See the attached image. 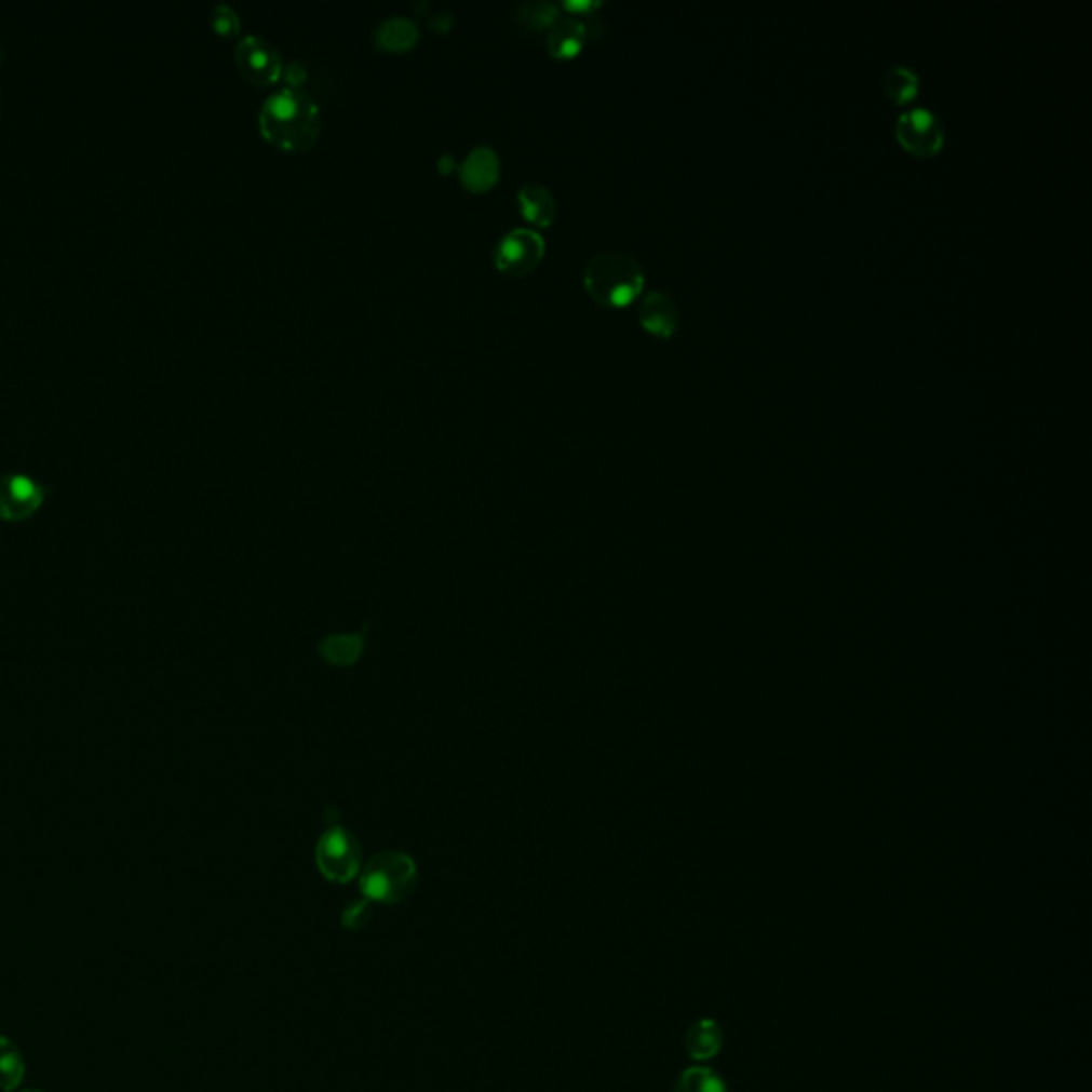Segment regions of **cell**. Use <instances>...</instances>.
I'll use <instances>...</instances> for the list:
<instances>
[{
  "mask_svg": "<svg viewBox=\"0 0 1092 1092\" xmlns=\"http://www.w3.org/2000/svg\"><path fill=\"white\" fill-rule=\"evenodd\" d=\"M258 126L262 137L273 146L304 152L321 135V107L304 90L282 87L262 100Z\"/></svg>",
  "mask_w": 1092,
  "mask_h": 1092,
  "instance_id": "cell-1",
  "label": "cell"
},
{
  "mask_svg": "<svg viewBox=\"0 0 1092 1092\" xmlns=\"http://www.w3.org/2000/svg\"><path fill=\"white\" fill-rule=\"evenodd\" d=\"M585 288L602 306L623 308L632 304L645 288V271L641 262L623 253L595 254L585 267Z\"/></svg>",
  "mask_w": 1092,
  "mask_h": 1092,
  "instance_id": "cell-2",
  "label": "cell"
},
{
  "mask_svg": "<svg viewBox=\"0 0 1092 1092\" xmlns=\"http://www.w3.org/2000/svg\"><path fill=\"white\" fill-rule=\"evenodd\" d=\"M417 886L415 862L400 851H385L372 858L361 875V890L365 899L395 905L410 896Z\"/></svg>",
  "mask_w": 1092,
  "mask_h": 1092,
  "instance_id": "cell-3",
  "label": "cell"
},
{
  "mask_svg": "<svg viewBox=\"0 0 1092 1092\" xmlns=\"http://www.w3.org/2000/svg\"><path fill=\"white\" fill-rule=\"evenodd\" d=\"M316 866L334 884H348L361 868V847L343 828H329L316 845Z\"/></svg>",
  "mask_w": 1092,
  "mask_h": 1092,
  "instance_id": "cell-4",
  "label": "cell"
},
{
  "mask_svg": "<svg viewBox=\"0 0 1092 1092\" xmlns=\"http://www.w3.org/2000/svg\"><path fill=\"white\" fill-rule=\"evenodd\" d=\"M896 137L909 154L926 159L934 157L943 148L945 129L930 109L916 107L899 116Z\"/></svg>",
  "mask_w": 1092,
  "mask_h": 1092,
  "instance_id": "cell-5",
  "label": "cell"
},
{
  "mask_svg": "<svg viewBox=\"0 0 1092 1092\" xmlns=\"http://www.w3.org/2000/svg\"><path fill=\"white\" fill-rule=\"evenodd\" d=\"M544 238L527 227H518L508 231L498 242L496 248V265L512 275L529 273L544 256Z\"/></svg>",
  "mask_w": 1092,
  "mask_h": 1092,
  "instance_id": "cell-6",
  "label": "cell"
},
{
  "mask_svg": "<svg viewBox=\"0 0 1092 1092\" xmlns=\"http://www.w3.org/2000/svg\"><path fill=\"white\" fill-rule=\"evenodd\" d=\"M235 63L240 71L258 85L278 82L284 71L278 48L258 35H248L238 43Z\"/></svg>",
  "mask_w": 1092,
  "mask_h": 1092,
  "instance_id": "cell-7",
  "label": "cell"
},
{
  "mask_svg": "<svg viewBox=\"0 0 1092 1092\" xmlns=\"http://www.w3.org/2000/svg\"><path fill=\"white\" fill-rule=\"evenodd\" d=\"M45 500V489L26 474L0 476V518L24 521L35 514Z\"/></svg>",
  "mask_w": 1092,
  "mask_h": 1092,
  "instance_id": "cell-8",
  "label": "cell"
},
{
  "mask_svg": "<svg viewBox=\"0 0 1092 1092\" xmlns=\"http://www.w3.org/2000/svg\"><path fill=\"white\" fill-rule=\"evenodd\" d=\"M459 177L472 192H485L500 179V157L491 146H476L459 165Z\"/></svg>",
  "mask_w": 1092,
  "mask_h": 1092,
  "instance_id": "cell-9",
  "label": "cell"
},
{
  "mask_svg": "<svg viewBox=\"0 0 1092 1092\" xmlns=\"http://www.w3.org/2000/svg\"><path fill=\"white\" fill-rule=\"evenodd\" d=\"M641 325L660 337H671L678 327V310L664 291H649L638 306Z\"/></svg>",
  "mask_w": 1092,
  "mask_h": 1092,
  "instance_id": "cell-10",
  "label": "cell"
},
{
  "mask_svg": "<svg viewBox=\"0 0 1092 1092\" xmlns=\"http://www.w3.org/2000/svg\"><path fill=\"white\" fill-rule=\"evenodd\" d=\"M588 41V24L575 15L557 17L547 35V48L555 58L577 56Z\"/></svg>",
  "mask_w": 1092,
  "mask_h": 1092,
  "instance_id": "cell-11",
  "label": "cell"
},
{
  "mask_svg": "<svg viewBox=\"0 0 1092 1092\" xmlns=\"http://www.w3.org/2000/svg\"><path fill=\"white\" fill-rule=\"evenodd\" d=\"M518 207H521V214L525 216V220H529L531 225H538V227L551 225L557 214L553 192L544 184H536V181L525 184L518 190Z\"/></svg>",
  "mask_w": 1092,
  "mask_h": 1092,
  "instance_id": "cell-12",
  "label": "cell"
},
{
  "mask_svg": "<svg viewBox=\"0 0 1092 1092\" xmlns=\"http://www.w3.org/2000/svg\"><path fill=\"white\" fill-rule=\"evenodd\" d=\"M374 41L378 48L389 52H406L419 41V24L413 17L393 15L387 17L374 32Z\"/></svg>",
  "mask_w": 1092,
  "mask_h": 1092,
  "instance_id": "cell-13",
  "label": "cell"
},
{
  "mask_svg": "<svg viewBox=\"0 0 1092 1092\" xmlns=\"http://www.w3.org/2000/svg\"><path fill=\"white\" fill-rule=\"evenodd\" d=\"M26 1063L22 1050L4 1035H0V1091L13 1092L24 1080Z\"/></svg>",
  "mask_w": 1092,
  "mask_h": 1092,
  "instance_id": "cell-14",
  "label": "cell"
},
{
  "mask_svg": "<svg viewBox=\"0 0 1092 1092\" xmlns=\"http://www.w3.org/2000/svg\"><path fill=\"white\" fill-rule=\"evenodd\" d=\"M884 87H886V94L894 100V103H909L918 96L920 92V78L909 69V67H892L886 76H884Z\"/></svg>",
  "mask_w": 1092,
  "mask_h": 1092,
  "instance_id": "cell-15",
  "label": "cell"
},
{
  "mask_svg": "<svg viewBox=\"0 0 1092 1092\" xmlns=\"http://www.w3.org/2000/svg\"><path fill=\"white\" fill-rule=\"evenodd\" d=\"M361 649H363V641L359 634L356 636H334V638L323 641V645H321V653L337 666L352 664L361 656Z\"/></svg>",
  "mask_w": 1092,
  "mask_h": 1092,
  "instance_id": "cell-16",
  "label": "cell"
},
{
  "mask_svg": "<svg viewBox=\"0 0 1092 1092\" xmlns=\"http://www.w3.org/2000/svg\"><path fill=\"white\" fill-rule=\"evenodd\" d=\"M687 1048L696 1059H711L719 1050V1028L713 1022H698L687 1037Z\"/></svg>",
  "mask_w": 1092,
  "mask_h": 1092,
  "instance_id": "cell-17",
  "label": "cell"
},
{
  "mask_svg": "<svg viewBox=\"0 0 1092 1092\" xmlns=\"http://www.w3.org/2000/svg\"><path fill=\"white\" fill-rule=\"evenodd\" d=\"M516 15H518V22H523L527 28L540 30L547 26L551 28V24L560 17V9H557V4L549 2V0H529L518 6Z\"/></svg>",
  "mask_w": 1092,
  "mask_h": 1092,
  "instance_id": "cell-18",
  "label": "cell"
},
{
  "mask_svg": "<svg viewBox=\"0 0 1092 1092\" xmlns=\"http://www.w3.org/2000/svg\"><path fill=\"white\" fill-rule=\"evenodd\" d=\"M676 1092H726L722 1080L709 1069H689L680 1080Z\"/></svg>",
  "mask_w": 1092,
  "mask_h": 1092,
  "instance_id": "cell-19",
  "label": "cell"
},
{
  "mask_svg": "<svg viewBox=\"0 0 1092 1092\" xmlns=\"http://www.w3.org/2000/svg\"><path fill=\"white\" fill-rule=\"evenodd\" d=\"M212 24L216 28V32H220L223 37H235L242 28V19L238 15V11L231 6V4H225V2H218L212 11Z\"/></svg>",
  "mask_w": 1092,
  "mask_h": 1092,
  "instance_id": "cell-20",
  "label": "cell"
},
{
  "mask_svg": "<svg viewBox=\"0 0 1092 1092\" xmlns=\"http://www.w3.org/2000/svg\"><path fill=\"white\" fill-rule=\"evenodd\" d=\"M282 76H284V80H286L288 87L299 90V85L306 84V80H308V69H306V65H304V63L295 60V63H291V65L282 71Z\"/></svg>",
  "mask_w": 1092,
  "mask_h": 1092,
  "instance_id": "cell-21",
  "label": "cell"
},
{
  "mask_svg": "<svg viewBox=\"0 0 1092 1092\" xmlns=\"http://www.w3.org/2000/svg\"><path fill=\"white\" fill-rule=\"evenodd\" d=\"M367 920H369L367 903H354L343 914V925L350 926V928H359V926L365 925Z\"/></svg>",
  "mask_w": 1092,
  "mask_h": 1092,
  "instance_id": "cell-22",
  "label": "cell"
},
{
  "mask_svg": "<svg viewBox=\"0 0 1092 1092\" xmlns=\"http://www.w3.org/2000/svg\"><path fill=\"white\" fill-rule=\"evenodd\" d=\"M564 6L570 9L572 13H588V11H593L595 6H599V2H593V0H566Z\"/></svg>",
  "mask_w": 1092,
  "mask_h": 1092,
  "instance_id": "cell-23",
  "label": "cell"
},
{
  "mask_svg": "<svg viewBox=\"0 0 1092 1092\" xmlns=\"http://www.w3.org/2000/svg\"><path fill=\"white\" fill-rule=\"evenodd\" d=\"M453 22H455V19H453V15H450V13H437V15H433V17H431V28H435V30H440V32H446V30H448V26H450Z\"/></svg>",
  "mask_w": 1092,
  "mask_h": 1092,
  "instance_id": "cell-24",
  "label": "cell"
},
{
  "mask_svg": "<svg viewBox=\"0 0 1092 1092\" xmlns=\"http://www.w3.org/2000/svg\"><path fill=\"white\" fill-rule=\"evenodd\" d=\"M22 1092H41V1091H22Z\"/></svg>",
  "mask_w": 1092,
  "mask_h": 1092,
  "instance_id": "cell-25",
  "label": "cell"
}]
</instances>
